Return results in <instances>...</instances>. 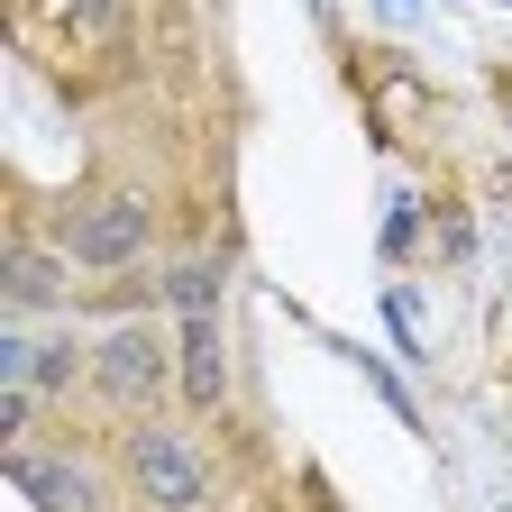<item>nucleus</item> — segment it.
Masks as SVG:
<instances>
[{
	"instance_id": "f257e3e1",
	"label": "nucleus",
	"mask_w": 512,
	"mask_h": 512,
	"mask_svg": "<svg viewBox=\"0 0 512 512\" xmlns=\"http://www.w3.org/2000/svg\"><path fill=\"white\" fill-rule=\"evenodd\" d=\"M92 394L110 403V412H147V403H165V348H156V330H101L92 339Z\"/></svg>"
},
{
	"instance_id": "f03ea898",
	"label": "nucleus",
	"mask_w": 512,
	"mask_h": 512,
	"mask_svg": "<svg viewBox=\"0 0 512 512\" xmlns=\"http://www.w3.org/2000/svg\"><path fill=\"white\" fill-rule=\"evenodd\" d=\"M64 256H74V266H101V275L138 266V256H147V202H138V192H101V202H83V220L64 229Z\"/></svg>"
},
{
	"instance_id": "7ed1b4c3",
	"label": "nucleus",
	"mask_w": 512,
	"mask_h": 512,
	"mask_svg": "<svg viewBox=\"0 0 512 512\" xmlns=\"http://www.w3.org/2000/svg\"><path fill=\"white\" fill-rule=\"evenodd\" d=\"M119 467H128V485H138L147 503H202L211 494V458L192 439H174V430H138Z\"/></svg>"
},
{
	"instance_id": "20e7f679",
	"label": "nucleus",
	"mask_w": 512,
	"mask_h": 512,
	"mask_svg": "<svg viewBox=\"0 0 512 512\" xmlns=\"http://www.w3.org/2000/svg\"><path fill=\"white\" fill-rule=\"evenodd\" d=\"M174 366H183L192 412H220V384H229V366H220V311H183V348H174Z\"/></svg>"
},
{
	"instance_id": "39448f33",
	"label": "nucleus",
	"mask_w": 512,
	"mask_h": 512,
	"mask_svg": "<svg viewBox=\"0 0 512 512\" xmlns=\"http://www.w3.org/2000/svg\"><path fill=\"white\" fill-rule=\"evenodd\" d=\"M10 494L19 503H92L74 458H10Z\"/></svg>"
},
{
	"instance_id": "423d86ee",
	"label": "nucleus",
	"mask_w": 512,
	"mask_h": 512,
	"mask_svg": "<svg viewBox=\"0 0 512 512\" xmlns=\"http://www.w3.org/2000/svg\"><path fill=\"white\" fill-rule=\"evenodd\" d=\"M0 284H10V311H46V302L64 293L55 256H46V247H28V238H10V266H0Z\"/></svg>"
},
{
	"instance_id": "0eeeda50",
	"label": "nucleus",
	"mask_w": 512,
	"mask_h": 512,
	"mask_svg": "<svg viewBox=\"0 0 512 512\" xmlns=\"http://www.w3.org/2000/svg\"><path fill=\"white\" fill-rule=\"evenodd\" d=\"M46 28L64 46H110L119 37V0H46Z\"/></svg>"
},
{
	"instance_id": "6e6552de",
	"label": "nucleus",
	"mask_w": 512,
	"mask_h": 512,
	"mask_svg": "<svg viewBox=\"0 0 512 512\" xmlns=\"http://www.w3.org/2000/svg\"><path fill=\"white\" fill-rule=\"evenodd\" d=\"M165 302H174V311H220V266H211V256L165 266Z\"/></svg>"
},
{
	"instance_id": "1a4fd4ad",
	"label": "nucleus",
	"mask_w": 512,
	"mask_h": 512,
	"mask_svg": "<svg viewBox=\"0 0 512 512\" xmlns=\"http://www.w3.org/2000/svg\"><path fill=\"white\" fill-rule=\"evenodd\" d=\"M412 247H421V202L394 192V202H384V256H412Z\"/></svg>"
},
{
	"instance_id": "9d476101",
	"label": "nucleus",
	"mask_w": 512,
	"mask_h": 512,
	"mask_svg": "<svg viewBox=\"0 0 512 512\" xmlns=\"http://www.w3.org/2000/svg\"><path fill=\"white\" fill-rule=\"evenodd\" d=\"M375 19H384V28H394V37H412V28L430 19V0H375Z\"/></svg>"
},
{
	"instance_id": "9b49d317",
	"label": "nucleus",
	"mask_w": 512,
	"mask_h": 512,
	"mask_svg": "<svg viewBox=\"0 0 512 512\" xmlns=\"http://www.w3.org/2000/svg\"><path fill=\"white\" fill-rule=\"evenodd\" d=\"M64 375H74V348H64V339H46V348H37V384H46V394H55V384H64Z\"/></svg>"
},
{
	"instance_id": "f8f14e48",
	"label": "nucleus",
	"mask_w": 512,
	"mask_h": 512,
	"mask_svg": "<svg viewBox=\"0 0 512 512\" xmlns=\"http://www.w3.org/2000/svg\"><path fill=\"white\" fill-rule=\"evenodd\" d=\"M302 10H311V19H330V0H302Z\"/></svg>"
}]
</instances>
